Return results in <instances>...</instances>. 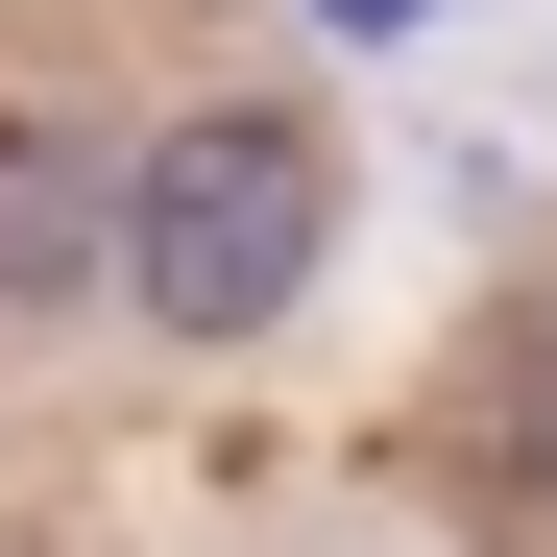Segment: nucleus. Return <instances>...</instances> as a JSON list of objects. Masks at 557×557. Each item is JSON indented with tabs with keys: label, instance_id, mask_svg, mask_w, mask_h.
<instances>
[{
	"label": "nucleus",
	"instance_id": "obj_1",
	"mask_svg": "<svg viewBox=\"0 0 557 557\" xmlns=\"http://www.w3.org/2000/svg\"><path fill=\"white\" fill-rule=\"evenodd\" d=\"M315 243H339L315 122H267V98L146 122V170H122V292H146L170 339H267V315L315 292Z\"/></svg>",
	"mask_w": 557,
	"mask_h": 557
},
{
	"label": "nucleus",
	"instance_id": "obj_2",
	"mask_svg": "<svg viewBox=\"0 0 557 557\" xmlns=\"http://www.w3.org/2000/svg\"><path fill=\"white\" fill-rule=\"evenodd\" d=\"M98 267H122V170H98V122H0V315L98 292Z\"/></svg>",
	"mask_w": 557,
	"mask_h": 557
},
{
	"label": "nucleus",
	"instance_id": "obj_3",
	"mask_svg": "<svg viewBox=\"0 0 557 557\" xmlns=\"http://www.w3.org/2000/svg\"><path fill=\"white\" fill-rule=\"evenodd\" d=\"M485 460H509V485H557V315H509V388H485Z\"/></svg>",
	"mask_w": 557,
	"mask_h": 557
},
{
	"label": "nucleus",
	"instance_id": "obj_4",
	"mask_svg": "<svg viewBox=\"0 0 557 557\" xmlns=\"http://www.w3.org/2000/svg\"><path fill=\"white\" fill-rule=\"evenodd\" d=\"M339 25H412V0H339Z\"/></svg>",
	"mask_w": 557,
	"mask_h": 557
}]
</instances>
